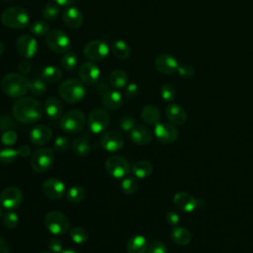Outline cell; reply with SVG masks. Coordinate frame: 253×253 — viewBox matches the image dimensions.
I'll list each match as a JSON object with an SVG mask.
<instances>
[{
    "mask_svg": "<svg viewBox=\"0 0 253 253\" xmlns=\"http://www.w3.org/2000/svg\"><path fill=\"white\" fill-rule=\"evenodd\" d=\"M8 1H9V0H8Z\"/></svg>",
    "mask_w": 253,
    "mask_h": 253,
    "instance_id": "be15d7a7",
    "label": "cell"
},
{
    "mask_svg": "<svg viewBox=\"0 0 253 253\" xmlns=\"http://www.w3.org/2000/svg\"><path fill=\"white\" fill-rule=\"evenodd\" d=\"M74 1L75 0H54V2L58 6H62V7H69L74 3Z\"/></svg>",
    "mask_w": 253,
    "mask_h": 253,
    "instance_id": "6f0895ef",
    "label": "cell"
},
{
    "mask_svg": "<svg viewBox=\"0 0 253 253\" xmlns=\"http://www.w3.org/2000/svg\"><path fill=\"white\" fill-rule=\"evenodd\" d=\"M43 111L50 120H57L62 115L63 106L57 98L50 97L44 102Z\"/></svg>",
    "mask_w": 253,
    "mask_h": 253,
    "instance_id": "d4e9b609",
    "label": "cell"
},
{
    "mask_svg": "<svg viewBox=\"0 0 253 253\" xmlns=\"http://www.w3.org/2000/svg\"><path fill=\"white\" fill-rule=\"evenodd\" d=\"M86 124V118L80 110H71L62 116L59 126L62 130L68 133L80 132Z\"/></svg>",
    "mask_w": 253,
    "mask_h": 253,
    "instance_id": "5b68a950",
    "label": "cell"
},
{
    "mask_svg": "<svg viewBox=\"0 0 253 253\" xmlns=\"http://www.w3.org/2000/svg\"><path fill=\"white\" fill-rule=\"evenodd\" d=\"M16 49L22 57L30 59L38 52V42L30 35H22L17 39Z\"/></svg>",
    "mask_w": 253,
    "mask_h": 253,
    "instance_id": "4fadbf2b",
    "label": "cell"
},
{
    "mask_svg": "<svg viewBox=\"0 0 253 253\" xmlns=\"http://www.w3.org/2000/svg\"><path fill=\"white\" fill-rule=\"evenodd\" d=\"M171 238L177 245L186 246L191 242V233L184 226H174L171 231Z\"/></svg>",
    "mask_w": 253,
    "mask_h": 253,
    "instance_id": "4316f807",
    "label": "cell"
},
{
    "mask_svg": "<svg viewBox=\"0 0 253 253\" xmlns=\"http://www.w3.org/2000/svg\"><path fill=\"white\" fill-rule=\"evenodd\" d=\"M100 144L103 149L109 152H117L124 147L125 141L121 133L111 130L103 134L100 139Z\"/></svg>",
    "mask_w": 253,
    "mask_h": 253,
    "instance_id": "2e32d148",
    "label": "cell"
},
{
    "mask_svg": "<svg viewBox=\"0 0 253 253\" xmlns=\"http://www.w3.org/2000/svg\"><path fill=\"white\" fill-rule=\"evenodd\" d=\"M166 221L169 225L171 226H176L179 221H180V217H179V214L173 211H170L167 212L166 214Z\"/></svg>",
    "mask_w": 253,
    "mask_h": 253,
    "instance_id": "f5cc1de1",
    "label": "cell"
},
{
    "mask_svg": "<svg viewBox=\"0 0 253 253\" xmlns=\"http://www.w3.org/2000/svg\"><path fill=\"white\" fill-rule=\"evenodd\" d=\"M147 253H167V247L161 241H154L147 248Z\"/></svg>",
    "mask_w": 253,
    "mask_h": 253,
    "instance_id": "7dc6e473",
    "label": "cell"
},
{
    "mask_svg": "<svg viewBox=\"0 0 253 253\" xmlns=\"http://www.w3.org/2000/svg\"><path fill=\"white\" fill-rule=\"evenodd\" d=\"M30 152H31V149L27 145H22L18 149V155H20L22 157H27L30 154Z\"/></svg>",
    "mask_w": 253,
    "mask_h": 253,
    "instance_id": "11a10c76",
    "label": "cell"
},
{
    "mask_svg": "<svg viewBox=\"0 0 253 253\" xmlns=\"http://www.w3.org/2000/svg\"><path fill=\"white\" fill-rule=\"evenodd\" d=\"M42 76L45 82L55 83L61 79L62 72L58 67L53 65H48L42 69Z\"/></svg>",
    "mask_w": 253,
    "mask_h": 253,
    "instance_id": "1f68e13d",
    "label": "cell"
},
{
    "mask_svg": "<svg viewBox=\"0 0 253 253\" xmlns=\"http://www.w3.org/2000/svg\"><path fill=\"white\" fill-rule=\"evenodd\" d=\"M147 248V239L142 235L132 236L126 243V250L128 253H145Z\"/></svg>",
    "mask_w": 253,
    "mask_h": 253,
    "instance_id": "484cf974",
    "label": "cell"
},
{
    "mask_svg": "<svg viewBox=\"0 0 253 253\" xmlns=\"http://www.w3.org/2000/svg\"><path fill=\"white\" fill-rule=\"evenodd\" d=\"M43 222L46 229L54 235L66 233L70 225L67 216L58 211H48L44 216Z\"/></svg>",
    "mask_w": 253,
    "mask_h": 253,
    "instance_id": "8992f818",
    "label": "cell"
},
{
    "mask_svg": "<svg viewBox=\"0 0 253 253\" xmlns=\"http://www.w3.org/2000/svg\"><path fill=\"white\" fill-rule=\"evenodd\" d=\"M70 238L71 240L76 243V244H82V243H85L87 240H88V237H89V234H88V231L81 227V226H76V227H73L71 230H70Z\"/></svg>",
    "mask_w": 253,
    "mask_h": 253,
    "instance_id": "e575fe53",
    "label": "cell"
},
{
    "mask_svg": "<svg viewBox=\"0 0 253 253\" xmlns=\"http://www.w3.org/2000/svg\"><path fill=\"white\" fill-rule=\"evenodd\" d=\"M173 202H174V205L179 210L185 212L193 211L198 206V201L192 195L186 192L177 193L173 198Z\"/></svg>",
    "mask_w": 253,
    "mask_h": 253,
    "instance_id": "ffe728a7",
    "label": "cell"
},
{
    "mask_svg": "<svg viewBox=\"0 0 253 253\" xmlns=\"http://www.w3.org/2000/svg\"><path fill=\"white\" fill-rule=\"evenodd\" d=\"M60 6L56 3H48L42 9V16L47 21H52L56 19L60 13Z\"/></svg>",
    "mask_w": 253,
    "mask_h": 253,
    "instance_id": "ab89813d",
    "label": "cell"
},
{
    "mask_svg": "<svg viewBox=\"0 0 253 253\" xmlns=\"http://www.w3.org/2000/svg\"><path fill=\"white\" fill-rule=\"evenodd\" d=\"M18 156V150L14 148H4L0 151V161L4 164L13 163Z\"/></svg>",
    "mask_w": 253,
    "mask_h": 253,
    "instance_id": "b9f144b4",
    "label": "cell"
},
{
    "mask_svg": "<svg viewBox=\"0 0 253 253\" xmlns=\"http://www.w3.org/2000/svg\"><path fill=\"white\" fill-rule=\"evenodd\" d=\"M105 169L110 176L117 179L126 177L130 171V167L127 160L120 155L110 156L106 160Z\"/></svg>",
    "mask_w": 253,
    "mask_h": 253,
    "instance_id": "9c48e42d",
    "label": "cell"
},
{
    "mask_svg": "<svg viewBox=\"0 0 253 253\" xmlns=\"http://www.w3.org/2000/svg\"><path fill=\"white\" fill-rule=\"evenodd\" d=\"M71 147H72V151L78 156H87L91 150V146L89 142L82 137L74 139Z\"/></svg>",
    "mask_w": 253,
    "mask_h": 253,
    "instance_id": "d6a6232c",
    "label": "cell"
},
{
    "mask_svg": "<svg viewBox=\"0 0 253 253\" xmlns=\"http://www.w3.org/2000/svg\"><path fill=\"white\" fill-rule=\"evenodd\" d=\"M100 75H101L100 68L92 61L83 63L79 68L80 80L87 85H92L97 83L100 79Z\"/></svg>",
    "mask_w": 253,
    "mask_h": 253,
    "instance_id": "ac0fdd59",
    "label": "cell"
},
{
    "mask_svg": "<svg viewBox=\"0 0 253 253\" xmlns=\"http://www.w3.org/2000/svg\"><path fill=\"white\" fill-rule=\"evenodd\" d=\"M29 90L32 92V94L36 96H42L46 91V84L45 81L42 78H35L30 81Z\"/></svg>",
    "mask_w": 253,
    "mask_h": 253,
    "instance_id": "74e56055",
    "label": "cell"
},
{
    "mask_svg": "<svg viewBox=\"0 0 253 253\" xmlns=\"http://www.w3.org/2000/svg\"><path fill=\"white\" fill-rule=\"evenodd\" d=\"M47 246H48V249H50V251L55 252V253H59L62 250V243L60 240H58L56 238L50 239Z\"/></svg>",
    "mask_w": 253,
    "mask_h": 253,
    "instance_id": "db71d44e",
    "label": "cell"
},
{
    "mask_svg": "<svg viewBox=\"0 0 253 253\" xmlns=\"http://www.w3.org/2000/svg\"><path fill=\"white\" fill-rule=\"evenodd\" d=\"M123 104V96L117 90H107L102 97V105L106 110L114 111Z\"/></svg>",
    "mask_w": 253,
    "mask_h": 253,
    "instance_id": "7402d4cb",
    "label": "cell"
},
{
    "mask_svg": "<svg viewBox=\"0 0 253 253\" xmlns=\"http://www.w3.org/2000/svg\"><path fill=\"white\" fill-rule=\"evenodd\" d=\"M66 198L70 203H80L85 198V190L79 186H71L66 191Z\"/></svg>",
    "mask_w": 253,
    "mask_h": 253,
    "instance_id": "836d02e7",
    "label": "cell"
},
{
    "mask_svg": "<svg viewBox=\"0 0 253 253\" xmlns=\"http://www.w3.org/2000/svg\"><path fill=\"white\" fill-rule=\"evenodd\" d=\"M160 94H161V97L163 98V100H165L167 102H171L174 100V98L176 96V91H175V88L171 84H164L161 87Z\"/></svg>",
    "mask_w": 253,
    "mask_h": 253,
    "instance_id": "7bdbcfd3",
    "label": "cell"
},
{
    "mask_svg": "<svg viewBox=\"0 0 253 253\" xmlns=\"http://www.w3.org/2000/svg\"><path fill=\"white\" fill-rule=\"evenodd\" d=\"M129 137L134 143L145 145L152 140V133L150 129L144 126H134L129 131Z\"/></svg>",
    "mask_w": 253,
    "mask_h": 253,
    "instance_id": "603a6c76",
    "label": "cell"
},
{
    "mask_svg": "<svg viewBox=\"0 0 253 253\" xmlns=\"http://www.w3.org/2000/svg\"><path fill=\"white\" fill-rule=\"evenodd\" d=\"M4 52V43L0 41V56L3 54Z\"/></svg>",
    "mask_w": 253,
    "mask_h": 253,
    "instance_id": "91938a15",
    "label": "cell"
},
{
    "mask_svg": "<svg viewBox=\"0 0 253 253\" xmlns=\"http://www.w3.org/2000/svg\"><path fill=\"white\" fill-rule=\"evenodd\" d=\"M154 66L158 72L166 75L173 74L179 67L176 58L167 53L159 54L154 60Z\"/></svg>",
    "mask_w": 253,
    "mask_h": 253,
    "instance_id": "e0dca14e",
    "label": "cell"
},
{
    "mask_svg": "<svg viewBox=\"0 0 253 253\" xmlns=\"http://www.w3.org/2000/svg\"><path fill=\"white\" fill-rule=\"evenodd\" d=\"M14 121L9 116H1L0 117V129L9 130L14 126Z\"/></svg>",
    "mask_w": 253,
    "mask_h": 253,
    "instance_id": "f907efd6",
    "label": "cell"
},
{
    "mask_svg": "<svg viewBox=\"0 0 253 253\" xmlns=\"http://www.w3.org/2000/svg\"><path fill=\"white\" fill-rule=\"evenodd\" d=\"M52 136L51 129L45 125H38L30 131V140L36 145L46 144Z\"/></svg>",
    "mask_w": 253,
    "mask_h": 253,
    "instance_id": "d6986e66",
    "label": "cell"
},
{
    "mask_svg": "<svg viewBox=\"0 0 253 253\" xmlns=\"http://www.w3.org/2000/svg\"><path fill=\"white\" fill-rule=\"evenodd\" d=\"M32 69V63L29 59H23L22 61L19 62V65H18V70H19V73L25 75L27 73H29Z\"/></svg>",
    "mask_w": 253,
    "mask_h": 253,
    "instance_id": "816d5d0a",
    "label": "cell"
},
{
    "mask_svg": "<svg viewBox=\"0 0 253 253\" xmlns=\"http://www.w3.org/2000/svg\"><path fill=\"white\" fill-rule=\"evenodd\" d=\"M69 147V140L63 135H59L54 139L53 148L56 151H64Z\"/></svg>",
    "mask_w": 253,
    "mask_h": 253,
    "instance_id": "bcb514c9",
    "label": "cell"
},
{
    "mask_svg": "<svg viewBox=\"0 0 253 253\" xmlns=\"http://www.w3.org/2000/svg\"><path fill=\"white\" fill-rule=\"evenodd\" d=\"M53 160V150L48 147H42L34 152L31 158V166L36 172L43 173L52 166Z\"/></svg>",
    "mask_w": 253,
    "mask_h": 253,
    "instance_id": "52a82bcc",
    "label": "cell"
},
{
    "mask_svg": "<svg viewBox=\"0 0 253 253\" xmlns=\"http://www.w3.org/2000/svg\"><path fill=\"white\" fill-rule=\"evenodd\" d=\"M135 126V121L131 116H125L120 120L119 126L125 132L130 131Z\"/></svg>",
    "mask_w": 253,
    "mask_h": 253,
    "instance_id": "ee69618b",
    "label": "cell"
},
{
    "mask_svg": "<svg viewBox=\"0 0 253 253\" xmlns=\"http://www.w3.org/2000/svg\"><path fill=\"white\" fill-rule=\"evenodd\" d=\"M2 217V208L0 207V218Z\"/></svg>",
    "mask_w": 253,
    "mask_h": 253,
    "instance_id": "94428289",
    "label": "cell"
},
{
    "mask_svg": "<svg viewBox=\"0 0 253 253\" xmlns=\"http://www.w3.org/2000/svg\"><path fill=\"white\" fill-rule=\"evenodd\" d=\"M60 64L63 67V69L67 71L73 70L76 65H77V56L73 51H67L65 52L61 59H60Z\"/></svg>",
    "mask_w": 253,
    "mask_h": 253,
    "instance_id": "d590c367",
    "label": "cell"
},
{
    "mask_svg": "<svg viewBox=\"0 0 253 253\" xmlns=\"http://www.w3.org/2000/svg\"><path fill=\"white\" fill-rule=\"evenodd\" d=\"M168 120L175 125H183L187 120V114L185 110L177 104H169L165 110Z\"/></svg>",
    "mask_w": 253,
    "mask_h": 253,
    "instance_id": "cb8c5ba5",
    "label": "cell"
},
{
    "mask_svg": "<svg viewBox=\"0 0 253 253\" xmlns=\"http://www.w3.org/2000/svg\"><path fill=\"white\" fill-rule=\"evenodd\" d=\"M14 118L22 124H33L41 120L43 108L41 103L31 97H24L17 100L12 108Z\"/></svg>",
    "mask_w": 253,
    "mask_h": 253,
    "instance_id": "6da1fadb",
    "label": "cell"
},
{
    "mask_svg": "<svg viewBox=\"0 0 253 253\" xmlns=\"http://www.w3.org/2000/svg\"><path fill=\"white\" fill-rule=\"evenodd\" d=\"M30 81L21 73H8L1 80V89L9 97L20 98L29 90Z\"/></svg>",
    "mask_w": 253,
    "mask_h": 253,
    "instance_id": "7a4b0ae2",
    "label": "cell"
},
{
    "mask_svg": "<svg viewBox=\"0 0 253 253\" xmlns=\"http://www.w3.org/2000/svg\"><path fill=\"white\" fill-rule=\"evenodd\" d=\"M0 253H9V246L5 239L0 237Z\"/></svg>",
    "mask_w": 253,
    "mask_h": 253,
    "instance_id": "9f6ffc18",
    "label": "cell"
},
{
    "mask_svg": "<svg viewBox=\"0 0 253 253\" xmlns=\"http://www.w3.org/2000/svg\"><path fill=\"white\" fill-rule=\"evenodd\" d=\"M139 93V88L135 83H128L125 89V96L127 99L135 98Z\"/></svg>",
    "mask_w": 253,
    "mask_h": 253,
    "instance_id": "c3c4849f",
    "label": "cell"
},
{
    "mask_svg": "<svg viewBox=\"0 0 253 253\" xmlns=\"http://www.w3.org/2000/svg\"><path fill=\"white\" fill-rule=\"evenodd\" d=\"M17 138H18L17 133L14 130L9 129V130L4 131V133L1 136V141L4 145L11 146V145H14L16 143Z\"/></svg>",
    "mask_w": 253,
    "mask_h": 253,
    "instance_id": "f6af8a7d",
    "label": "cell"
},
{
    "mask_svg": "<svg viewBox=\"0 0 253 253\" xmlns=\"http://www.w3.org/2000/svg\"><path fill=\"white\" fill-rule=\"evenodd\" d=\"M121 188L126 195H132L138 189V182L134 177H126L121 183Z\"/></svg>",
    "mask_w": 253,
    "mask_h": 253,
    "instance_id": "8d00e7d4",
    "label": "cell"
},
{
    "mask_svg": "<svg viewBox=\"0 0 253 253\" xmlns=\"http://www.w3.org/2000/svg\"><path fill=\"white\" fill-rule=\"evenodd\" d=\"M127 75L124 70L121 69H115L110 73L109 76V83L111 84L112 87L116 89H121L124 88L127 85Z\"/></svg>",
    "mask_w": 253,
    "mask_h": 253,
    "instance_id": "f546056e",
    "label": "cell"
},
{
    "mask_svg": "<svg viewBox=\"0 0 253 253\" xmlns=\"http://www.w3.org/2000/svg\"><path fill=\"white\" fill-rule=\"evenodd\" d=\"M46 44L55 53L64 54L69 51L71 42L69 37L61 30H52L46 36Z\"/></svg>",
    "mask_w": 253,
    "mask_h": 253,
    "instance_id": "ba28073f",
    "label": "cell"
},
{
    "mask_svg": "<svg viewBox=\"0 0 253 253\" xmlns=\"http://www.w3.org/2000/svg\"><path fill=\"white\" fill-rule=\"evenodd\" d=\"M141 118L147 124L151 126H155L159 123L161 114L159 109L153 105H146L141 110Z\"/></svg>",
    "mask_w": 253,
    "mask_h": 253,
    "instance_id": "83f0119b",
    "label": "cell"
},
{
    "mask_svg": "<svg viewBox=\"0 0 253 253\" xmlns=\"http://www.w3.org/2000/svg\"><path fill=\"white\" fill-rule=\"evenodd\" d=\"M154 135L158 141L169 144L177 140L179 132L172 124L158 123L154 126Z\"/></svg>",
    "mask_w": 253,
    "mask_h": 253,
    "instance_id": "5bb4252c",
    "label": "cell"
},
{
    "mask_svg": "<svg viewBox=\"0 0 253 253\" xmlns=\"http://www.w3.org/2000/svg\"><path fill=\"white\" fill-rule=\"evenodd\" d=\"M1 22L8 28L23 29L29 25L30 16L24 7L12 6L1 13Z\"/></svg>",
    "mask_w": 253,
    "mask_h": 253,
    "instance_id": "3957f363",
    "label": "cell"
},
{
    "mask_svg": "<svg viewBox=\"0 0 253 253\" xmlns=\"http://www.w3.org/2000/svg\"><path fill=\"white\" fill-rule=\"evenodd\" d=\"M30 31L36 36H44L49 32V25L47 22L42 20L35 21L30 25Z\"/></svg>",
    "mask_w": 253,
    "mask_h": 253,
    "instance_id": "f35d334b",
    "label": "cell"
},
{
    "mask_svg": "<svg viewBox=\"0 0 253 253\" xmlns=\"http://www.w3.org/2000/svg\"><path fill=\"white\" fill-rule=\"evenodd\" d=\"M62 20L67 27L77 29L83 24V14L78 8L69 6L62 13Z\"/></svg>",
    "mask_w": 253,
    "mask_h": 253,
    "instance_id": "44dd1931",
    "label": "cell"
},
{
    "mask_svg": "<svg viewBox=\"0 0 253 253\" xmlns=\"http://www.w3.org/2000/svg\"><path fill=\"white\" fill-rule=\"evenodd\" d=\"M179 75L183 78H186V79H189V78H192L194 76V68L188 64H184V65H181L178 67L177 69Z\"/></svg>",
    "mask_w": 253,
    "mask_h": 253,
    "instance_id": "681fc988",
    "label": "cell"
},
{
    "mask_svg": "<svg viewBox=\"0 0 253 253\" xmlns=\"http://www.w3.org/2000/svg\"><path fill=\"white\" fill-rule=\"evenodd\" d=\"M42 189L44 196L52 200L61 199L64 194H66L65 185L61 180L57 178H49L45 180L42 184Z\"/></svg>",
    "mask_w": 253,
    "mask_h": 253,
    "instance_id": "9a60e30c",
    "label": "cell"
},
{
    "mask_svg": "<svg viewBox=\"0 0 253 253\" xmlns=\"http://www.w3.org/2000/svg\"><path fill=\"white\" fill-rule=\"evenodd\" d=\"M152 170H153V167L151 163L146 160H141L136 162L131 169L133 175L138 179L147 178L152 173Z\"/></svg>",
    "mask_w": 253,
    "mask_h": 253,
    "instance_id": "4dcf8cb0",
    "label": "cell"
},
{
    "mask_svg": "<svg viewBox=\"0 0 253 253\" xmlns=\"http://www.w3.org/2000/svg\"><path fill=\"white\" fill-rule=\"evenodd\" d=\"M110 123V116L104 109H93L87 119L89 129L93 133H101L107 129Z\"/></svg>",
    "mask_w": 253,
    "mask_h": 253,
    "instance_id": "30bf717a",
    "label": "cell"
},
{
    "mask_svg": "<svg viewBox=\"0 0 253 253\" xmlns=\"http://www.w3.org/2000/svg\"><path fill=\"white\" fill-rule=\"evenodd\" d=\"M59 96L67 103L74 104L80 102L86 95V88L82 81L76 79H66L58 86Z\"/></svg>",
    "mask_w": 253,
    "mask_h": 253,
    "instance_id": "277c9868",
    "label": "cell"
},
{
    "mask_svg": "<svg viewBox=\"0 0 253 253\" xmlns=\"http://www.w3.org/2000/svg\"><path fill=\"white\" fill-rule=\"evenodd\" d=\"M2 223L8 229L15 228L18 225V223H19L18 214L16 212H14L13 211H8L2 216Z\"/></svg>",
    "mask_w": 253,
    "mask_h": 253,
    "instance_id": "60d3db41",
    "label": "cell"
},
{
    "mask_svg": "<svg viewBox=\"0 0 253 253\" xmlns=\"http://www.w3.org/2000/svg\"><path fill=\"white\" fill-rule=\"evenodd\" d=\"M111 51L114 54V56L119 59H126L130 56V53H131V50L128 44L122 40H117L116 42H113Z\"/></svg>",
    "mask_w": 253,
    "mask_h": 253,
    "instance_id": "f1b7e54d",
    "label": "cell"
},
{
    "mask_svg": "<svg viewBox=\"0 0 253 253\" xmlns=\"http://www.w3.org/2000/svg\"><path fill=\"white\" fill-rule=\"evenodd\" d=\"M23 195L21 190L14 186L5 188L0 194V204L8 211L16 210L21 205Z\"/></svg>",
    "mask_w": 253,
    "mask_h": 253,
    "instance_id": "7c38bea8",
    "label": "cell"
},
{
    "mask_svg": "<svg viewBox=\"0 0 253 253\" xmlns=\"http://www.w3.org/2000/svg\"><path fill=\"white\" fill-rule=\"evenodd\" d=\"M110 52L109 45L101 40H93L83 47L84 55L91 61H100L108 56Z\"/></svg>",
    "mask_w": 253,
    "mask_h": 253,
    "instance_id": "8fae6325",
    "label": "cell"
},
{
    "mask_svg": "<svg viewBox=\"0 0 253 253\" xmlns=\"http://www.w3.org/2000/svg\"><path fill=\"white\" fill-rule=\"evenodd\" d=\"M40 253H51V252H48V251H42V252H40Z\"/></svg>",
    "mask_w": 253,
    "mask_h": 253,
    "instance_id": "6125c7cd",
    "label": "cell"
},
{
    "mask_svg": "<svg viewBox=\"0 0 253 253\" xmlns=\"http://www.w3.org/2000/svg\"><path fill=\"white\" fill-rule=\"evenodd\" d=\"M59 253H78L77 251L71 249V248H68V249H62Z\"/></svg>",
    "mask_w": 253,
    "mask_h": 253,
    "instance_id": "680465c9",
    "label": "cell"
}]
</instances>
